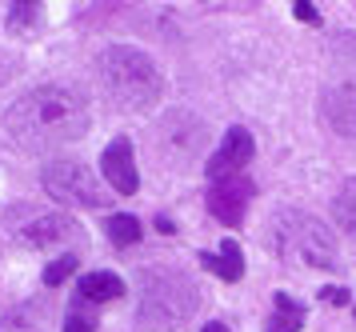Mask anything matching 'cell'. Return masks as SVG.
<instances>
[{"instance_id": "1", "label": "cell", "mask_w": 356, "mask_h": 332, "mask_svg": "<svg viewBox=\"0 0 356 332\" xmlns=\"http://www.w3.org/2000/svg\"><path fill=\"white\" fill-rule=\"evenodd\" d=\"M4 125H8V132L20 148L44 152V148H56V144L81 141L88 132V104L68 84H40L8 109Z\"/></svg>"}, {"instance_id": "2", "label": "cell", "mask_w": 356, "mask_h": 332, "mask_svg": "<svg viewBox=\"0 0 356 332\" xmlns=\"http://www.w3.org/2000/svg\"><path fill=\"white\" fill-rule=\"evenodd\" d=\"M97 72H100L104 93L129 112L152 109L164 93V80H161V72H156V64H152V56H145L140 48H129V45L104 48L100 61H97Z\"/></svg>"}, {"instance_id": "3", "label": "cell", "mask_w": 356, "mask_h": 332, "mask_svg": "<svg viewBox=\"0 0 356 332\" xmlns=\"http://www.w3.org/2000/svg\"><path fill=\"white\" fill-rule=\"evenodd\" d=\"M276 228V248L305 269H337V240L316 216L308 212H280L273 221Z\"/></svg>"}, {"instance_id": "4", "label": "cell", "mask_w": 356, "mask_h": 332, "mask_svg": "<svg viewBox=\"0 0 356 332\" xmlns=\"http://www.w3.org/2000/svg\"><path fill=\"white\" fill-rule=\"evenodd\" d=\"M196 308V288L180 272H145L140 280V317L148 324L172 329Z\"/></svg>"}, {"instance_id": "5", "label": "cell", "mask_w": 356, "mask_h": 332, "mask_svg": "<svg viewBox=\"0 0 356 332\" xmlns=\"http://www.w3.org/2000/svg\"><path fill=\"white\" fill-rule=\"evenodd\" d=\"M44 192H49L52 200H60V205H76V208H100L104 205V189H100V180L84 164H72V160H56L49 164L44 173Z\"/></svg>"}, {"instance_id": "6", "label": "cell", "mask_w": 356, "mask_h": 332, "mask_svg": "<svg viewBox=\"0 0 356 332\" xmlns=\"http://www.w3.org/2000/svg\"><path fill=\"white\" fill-rule=\"evenodd\" d=\"M252 152H257V144H252V132L248 128H228L225 141H220V148L212 152L209 160V180L216 184V180H228V176H241V168H248V160H252Z\"/></svg>"}, {"instance_id": "7", "label": "cell", "mask_w": 356, "mask_h": 332, "mask_svg": "<svg viewBox=\"0 0 356 332\" xmlns=\"http://www.w3.org/2000/svg\"><path fill=\"white\" fill-rule=\"evenodd\" d=\"M100 173L113 184L120 196H132L140 189V176H136V160H132V141L129 136H116L104 152H100Z\"/></svg>"}, {"instance_id": "8", "label": "cell", "mask_w": 356, "mask_h": 332, "mask_svg": "<svg viewBox=\"0 0 356 332\" xmlns=\"http://www.w3.org/2000/svg\"><path fill=\"white\" fill-rule=\"evenodd\" d=\"M321 116H324V125L332 128V132L356 141V88L353 84H332V88H324Z\"/></svg>"}, {"instance_id": "9", "label": "cell", "mask_w": 356, "mask_h": 332, "mask_svg": "<svg viewBox=\"0 0 356 332\" xmlns=\"http://www.w3.org/2000/svg\"><path fill=\"white\" fill-rule=\"evenodd\" d=\"M248 192L252 184L244 176H228V180H216L209 192V212L225 224H241L244 221V205H248Z\"/></svg>"}, {"instance_id": "10", "label": "cell", "mask_w": 356, "mask_h": 332, "mask_svg": "<svg viewBox=\"0 0 356 332\" xmlns=\"http://www.w3.org/2000/svg\"><path fill=\"white\" fill-rule=\"evenodd\" d=\"M76 237V224L68 221V216H40L36 224H29L20 240L29 244V248H49V244H60V240Z\"/></svg>"}, {"instance_id": "11", "label": "cell", "mask_w": 356, "mask_h": 332, "mask_svg": "<svg viewBox=\"0 0 356 332\" xmlns=\"http://www.w3.org/2000/svg\"><path fill=\"white\" fill-rule=\"evenodd\" d=\"M76 297L88 304L116 301V297H124V280L116 272H88V276H81V285H76Z\"/></svg>"}, {"instance_id": "12", "label": "cell", "mask_w": 356, "mask_h": 332, "mask_svg": "<svg viewBox=\"0 0 356 332\" xmlns=\"http://www.w3.org/2000/svg\"><path fill=\"white\" fill-rule=\"evenodd\" d=\"M200 264L209 272H216L220 280H241L244 276V256H241V244L236 240H220V253H200Z\"/></svg>"}, {"instance_id": "13", "label": "cell", "mask_w": 356, "mask_h": 332, "mask_svg": "<svg viewBox=\"0 0 356 332\" xmlns=\"http://www.w3.org/2000/svg\"><path fill=\"white\" fill-rule=\"evenodd\" d=\"M305 329V304H296L289 292H276V313L268 317L264 332H300Z\"/></svg>"}, {"instance_id": "14", "label": "cell", "mask_w": 356, "mask_h": 332, "mask_svg": "<svg viewBox=\"0 0 356 332\" xmlns=\"http://www.w3.org/2000/svg\"><path fill=\"white\" fill-rule=\"evenodd\" d=\"M332 212H337L340 228L348 232V237H356V176L353 180H344L337 192V200H332Z\"/></svg>"}, {"instance_id": "15", "label": "cell", "mask_w": 356, "mask_h": 332, "mask_svg": "<svg viewBox=\"0 0 356 332\" xmlns=\"http://www.w3.org/2000/svg\"><path fill=\"white\" fill-rule=\"evenodd\" d=\"M104 232H108V240H113L116 248H129V244H136V240H140V221H136V216H129V212H116V216H108Z\"/></svg>"}, {"instance_id": "16", "label": "cell", "mask_w": 356, "mask_h": 332, "mask_svg": "<svg viewBox=\"0 0 356 332\" xmlns=\"http://www.w3.org/2000/svg\"><path fill=\"white\" fill-rule=\"evenodd\" d=\"M65 332H97V313L88 301H76L68 304V317H65Z\"/></svg>"}, {"instance_id": "17", "label": "cell", "mask_w": 356, "mask_h": 332, "mask_svg": "<svg viewBox=\"0 0 356 332\" xmlns=\"http://www.w3.org/2000/svg\"><path fill=\"white\" fill-rule=\"evenodd\" d=\"M40 20V4H13V13H8V32H24L29 24Z\"/></svg>"}, {"instance_id": "18", "label": "cell", "mask_w": 356, "mask_h": 332, "mask_svg": "<svg viewBox=\"0 0 356 332\" xmlns=\"http://www.w3.org/2000/svg\"><path fill=\"white\" fill-rule=\"evenodd\" d=\"M72 272H76V256H60V260H52L49 269H44V285H49V288L65 285Z\"/></svg>"}, {"instance_id": "19", "label": "cell", "mask_w": 356, "mask_h": 332, "mask_svg": "<svg viewBox=\"0 0 356 332\" xmlns=\"http://www.w3.org/2000/svg\"><path fill=\"white\" fill-rule=\"evenodd\" d=\"M292 13H296V20H312V24L321 20V13H316V8H312L308 0H296V4H292Z\"/></svg>"}, {"instance_id": "20", "label": "cell", "mask_w": 356, "mask_h": 332, "mask_svg": "<svg viewBox=\"0 0 356 332\" xmlns=\"http://www.w3.org/2000/svg\"><path fill=\"white\" fill-rule=\"evenodd\" d=\"M328 304H348V288H324L321 292Z\"/></svg>"}, {"instance_id": "21", "label": "cell", "mask_w": 356, "mask_h": 332, "mask_svg": "<svg viewBox=\"0 0 356 332\" xmlns=\"http://www.w3.org/2000/svg\"><path fill=\"white\" fill-rule=\"evenodd\" d=\"M200 332H228V324H220V320H212V324H204Z\"/></svg>"}]
</instances>
